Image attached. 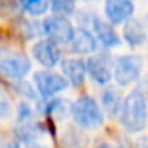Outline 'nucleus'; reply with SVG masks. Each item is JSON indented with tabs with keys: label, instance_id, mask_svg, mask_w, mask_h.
<instances>
[{
	"label": "nucleus",
	"instance_id": "f257e3e1",
	"mask_svg": "<svg viewBox=\"0 0 148 148\" xmlns=\"http://www.w3.org/2000/svg\"><path fill=\"white\" fill-rule=\"evenodd\" d=\"M119 123L131 134L142 132L148 123V103L140 91H132L123 100L119 110Z\"/></svg>",
	"mask_w": 148,
	"mask_h": 148
},
{
	"label": "nucleus",
	"instance_id": "f03ea898",
	"mask_svg": "<svg viewBox=\"0 0 148 148\" xmlns=\"http://www.w3.org/2000/svg\"><path fill=\"white\" fill-rule=\"evenodd\" d=\"M72 118L80 127L96 129L103 123V115L97 102L89 96H81L72 103Z\"/></svg>",
	"mask_w": 148,
	"mask_h": 148
},
{
	"label": "nucleus",
	"instance_id": "7ed1b4c3",
	"mask_svg": "<svg viewBox=\"0 0 148 148\" xmlns=\"http://www.w3.org/2000/svg\"><path fill=\"white\" fill-rule=\"evenodd\" d=\"M30 72V59L21 51L0 49V75L10 80H21Z\"/></svg>",
	"mask_w": 148,
	"mask_h": 148
},
{
	"label": "nucleus",
	"instance_id": "20e7f679",
	"mask_svg": "<svg viewBox=\"0 0 148 148\" xmlns=\"http://www.w3.org/2000/svg\"><path fill=\"white\" fill-rule=\"evenodd\" d=\"M43 34L46 35V40L56 43V45H69L73 37V26L64 16H49L42 24Z\"/></svg>",
	"mask_w": 148,
	"mask_h": 148
},
{
	"label": "nucleus",
	"instance_id": "39448f33",
	"mask_svg": "<svg viewBox=\"0 0 148 148\" xmlns=\"http://www.w3.org/2000/svg\"><path fill=\"white\" fill-rule=\"evenodd\" d=\"M142 67H143V59L137 54H127L121 56L118 61L115 62V80L119 86H127V84L134 83L138 77H140Z\"/></svg>",
	"mask_w": 148,
	"mask_h": 148
},
{
	"label": "nucleus",
	"instance_id": "423d86ee",
	"mask_svg": "<svg viewBox=\"0 0 148 148\" xmlns=\"http://www.w3.org/2000/svg\"><path fill=\"white\" fill-rule=\"evenodd\" d=\"M34 84L35 89L43 99L54 97L56 94L62 92L69 86V81L62 75L51 70H38L34 75Z\"/></svg>",
	"mask_w": 148,
	"mask_h": 148
},
{
	"label": "nucleus",
	"instance_id": "0eeeda50",
	"mask_svg": "<svg viewBox=\"0 0 148 148\" xmlns=\"http://www.w3.org/2000/svg\"><path fill=\"white\" fill-rule=\"evenodd\" d=\"M134 3L132 0H107L105 16L110 24L127 23L134 14Z\"/></svg>",
	"mask_w": 148,
	"mask_h": 148
},
{
	"label": "nucleus",
	"instance_id": "6e6552de",
	"mask_svg": "<svg viewBox=\"0 0 148 148\" xmlns=\"http://www.w3.org/2000/svg\"><path fill=\"white\" fill-rule=\"evenodd\" d=\"M86 72L97 84H107L112 78V65L107 54L92 56L86 61Z\"/></svg>",
	"mask_w": 148,
	"mask_h": 148
},
{
	"label": "nucleus",
	"instance_id": "1a4fd4ad",
	"mask_svg": "<svg viewBox=\"0 0 148 148\" xmlns=\"http://www.w3.org/2000/svg\"><path fill=\"white\" fill-rule=\"evenodd\" d=\"M32 54L37 62L43 65V67H54L59 61H61V51H59L58 45L49 40H40L32 46Z\"/></svg>",
	"mask_w": 148,
	"mask_h": 148
},
{
	"label": "nucleus",
	"instance_id": "9d476101",
	"mask_svg": "<svg viewBox=\"0 0 148 148\" xmlns=\"http://www.w3.org/2000/svg\"><path fill=\"white\" fill-rule=\"evenodd\" d=\"M61 69H62V73H64V78L72 86L78 88L84 83L86 62H83L81 59H75V58L64 59L61 62Z\"/></svg>",
	"mask_w": 148,
	"mask_h": 148
},
{
	"label": "nucleus",
	"instance_id": "9b49d317",
	"mask_svg": "<svg viewBox=\"0 0 148 148\" xmlns=\"http://www.w3.org/2000/svg\"><path fill=\"white\" fill-rule=\"evenodd\" d=\"M69 45H70L72 53H77V54H91L97 48L94 35L86 29H75Z\"/></svg>",
	"mask_w": 148,
	"mask_h": 148
},
{
	"label": "nucleus",
	"instance_id": "f8f14e48",
	"mask_svg": "<svg viewBox=\"0 0 148 148\" xmlns=\"http://www.w3.org/2000/svg\"><path fill=\"white\" fill-rule=\"evenodd\" d=\"M92 30L96 34L97 40L102 43L105 48H115L121 43L119 40V35L113 30V27L110 26L108 23L99 19V18H94L92 19Z\"/></svg>",
	"mask_w": 148,
	"mask_h": 148
},
{
	"label": "nucleus",
	"instance_id": "ddd939ff",
	"mask_svg": "<svg viewBox=\"0 0 148 148\" xmlns=\"http://www.w3.org/2000/svg\"><path fill=\"white\" fill-rule=\"evenodd\" d=\"M123 35H124L126 42L132 46H138L142 43H145V40H147V34H145L143 26L137 19H129L126 23Z\"/></svg>",
	"mask_w": 148,
	"mask_h": 148
},
{
	"label": "nucleus",
	"instance_id": "4468645a",
	"mask_svg": "<svg viewBox=\"0 0 148 148\" xmlns=\"http://www.w3.org/2000/svg\"><path fill=\"white\" fill-rule=\"evenodd\" d=\"M16 134H18V137H19L23 142H26V143H32V142H35V138L38 137L42 132H40V126L37 124V123L27 121V123H21V124L18 126Z\"/></svg>",
	"mask_w": 148,
	"mask_h": 148
},
{
	"label": "nucleus",
	"instance_id": "2eb2a0df",
	"mask_svg": "<svg viewBox=\"0 0 148 148\" xmlns=\"http://www.w3.org/2000/svg\"><path fill=\"white\" fill-rule=\"evenodd\" d=\"M19 3L29 14L40 16L51 7V0H19Z\"/></svg>",
	"mask_w": 148,
	"mask_h": 148
},
{
	"label": "nucleus",
	"instance_id": "dca6fc26",
	"mask_svg": "<svg viewBox=\"0 0 148 148\" xmlns=\"http://www.w3.org/2000/svg\"><path fill=\"white\" fill-rule=\"evenodd\" d=\"M102 103L103 107H105V110L110 113V115H115V113H118L119 110H121V99H119L118 92H116L115 89H108L103 92L102 96Z\"/></svg>",
	"mask_w": 148,
	"mask_h": 148
},
{
	"label": "nucleus",
	"instance_id": "f3484780",
	"mask_svg": "<svg viewBox=\"0 0 148 148\" xmlns=\"http://www.w3.org/2000/svg\"><path fill=\"white\" fill-rule=\"evenodd\" d=\"M73 0H51V10L56 16H67L73 11Z\"/></svg>",
	"mask_w": 148,
	"mask_h": 148
},
{
	"label": "nucleus",
	"instance_id": "a211bd4d",
	"mask_svg": "<svg viewBox=\"0 0 148 148\" xmlns=\"http://www.w3.org/2000/svg\"><path fill=\"white\" fill-rule=\"evenodd\" d=\"M62 148H84V140L77 131H69L62 138Z\"/></svg>",
	"mask_w": 148,
	"mask_h": 148
},
{
	"label": "nucleus",
	"instance_id": "6ab92c4d",
	"mask_svg": "<svg viewBox=\"0 0 148 148\" xmlns=\"http://www.w3.org/2000/svg\"><path fill=\"white\" fill-rule=\"evenodd\" d=\"M11 115V102L8 96L0 89V119H5Z\"/></svg>",
	"mask_w": 148,
	"mask_h": 148
},
{
	"label": "nucleus",
	"instance_id": "aec40b11",
	"mask_svg": "<svg viewBox=\"0 0 148 148\" xmlns=\"http://www.w3.org/2000/svg\"><path fill=\"white\" fill-rule=\"evenodd\" d=\"M30 118H32V108H30L29 103H21L19 107H18V121L19 123H27L30 121Z\"/></svg>",
	"mask_w": 148,
	"mask_h": 148
},
{
	"label": "nucleus",
	"instance_id": "412c9836",
	"mask_svg": "<svg viewBox=\"0 0 148 148\" xmlns=\"http://www.w3.org/2000/svg\"><path fill=\"white\" fill-rule=\"evenodd\" d=\"M24 148H48V147L43 143H38V142H32V143H26Z\"/></svg>",
	"mask_w": 148,
	"mask_h": 148
},
{
	"label": "nucleus",
	"instance_id": "4be33fe9",
	"mask_svg": "<svg viewBox=\"0 0 148 148\" xmlns=\"http://www.w3.org/2000/svg\"><path fill=\"white\" fill-rule=\"evenodd\" d=\"M96 148H124V147H113V145H110V143H100V145H97Z\"/></svg>",
	"mask_w": 148,
	"mask_h": 148
},
{
	"label": "nucleus",
	"instance_id": "5701e85b",
	"mask_svg": "<svg viewBox=\"0 0 148 148\" xmlns=\"http://www.w3.org/2000/svg\"><path fill=\"white\" fill-rule=\"evenodd\" d=\"M0 148H18L14 143H0Z\"/></svg>",
	"mask_w": 148,
	"mask_h": 148
},
{
	"label": "nucleus",
	"instance_id": "b1692460",
	"mask_svg": "<svg viewBox=\"0 0 148 148\" xmlns=\"http://www.w3.org/2000/svg\"><path fill=\"white\" fill-rule=\"evenodd\" d=\"M143 143H145V145H140V148H148V140H145Z\"/></svg>",
	"mask_w": 148,
	"mask_h": 148
}]
</instances>
